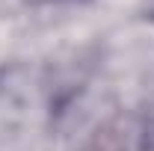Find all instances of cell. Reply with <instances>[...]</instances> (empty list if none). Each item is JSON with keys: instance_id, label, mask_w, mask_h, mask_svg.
<instances>
[]
</instances>
